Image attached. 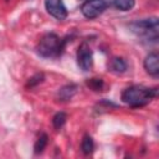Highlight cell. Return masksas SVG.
Instances as JSON below:
<instances>
[{"mask_svg":"<svg viewBox=\"0 0 159 159\" xmlns=\"http://www.w3.org/2000/svg\"><path fill=\"white\" fill-rule=\"evenodd\" d=\"M157 96V88L143 86H130L122 93V101L132 107H140L150 102Z\"/></svg>","mask_w":159,"mask_h":159,"instance_id":"1","label":"cell"},{"mask_svg":"<svg viewBox=\"0 0 159 159\" xmlns=\"http://www.w3.org/2000/svg\"><path fill=\"white\" fill-rule=\"evenodd\" d=\"M129 29L135 35H138L140 37H144L147 40H153V41L158 40L159 26H158V19L157 17L133 21V22L129 24Z\"/></svg>","mask_w":159,"mask_h":159,"instance_id":"2","label":"cell"},{"mask_svg":"<svg viewBox=\"0 0 159 159\" xmlns=\"http://www.w3.org/2000/svg\"><path fill=\"white\" fill-rule=\"evenodd\" d=\"M63 41L53 32L43 35L37 45V52L43 57H53L62 52Z\"/></svg>","mask_w":159,"mask_h":159,"instance_id":"3","label":"cell"},{"mask_svg":"<svg viewBox=\"0 0 159 159\" xmlns=\"http://www.w3.org/2000/svg\"><path fill=\"white\" fill-rule=\"evenodd\" d=\"M106 9H107V2L104 0H86L81 6V11L83 16L87 19L98 17Z\"/></svg>","mask_w":159,"mask_h":159,"instance_id":"4","label":"cell"},{"mask_svg":"<svg viewBox=\"0 0 159 159\" xmlns=\"http://www.w3.org/2000/svg\"><path fill=\"white\" fill-rule=\"evenodd\" d=\"M77 63L82 71H88L93 65V55L89 46L83 42L80 45L77 51Z\"/></svg>","mask_w":159,"mask_h":159,"instance_id":"5","label":"cell"},{"mask_svg":"<svg viewBox=\"0 0 159 159\" xmlns=\"http://www.w3.org/2000/svg\"><path fill=\"white\" fill-rule=\"evenodd\" d=\"M45 7L57 20H65L67 17V9L62 0H45Z\"/></svg>","mask_w":159,"mask_h":159,"instance_id":"6","label":"cell"},{"mask_svg":"<svg viewBox=\"0 0 159 159\" xmlns=\"http://www.w3.org/2000/svg\"><path fill=\"white\" fill-rule=\"evenodd\" d=\"M144 68L149 75H152L154 77H157L159 75V56L157 52H150L145 57Z\"/></svg>","mask_w":159,"mask_h":159,"instance_id":"7","label":"cell"},{"mask_svg":"<svg viewBox=\"0 0 159 159\" xmlns=\"http://www.w3.org/2000/svg\"><path fill=\"white\" fill-rule=\"evenodd\" d=\"M76 89H77V87L75 84H67V86L62 87L58 91V98H60V101H70L73 97V94L76 93Z\"/></svg>","mask_w":159,"mask_h":159,"instance_id":"8","label":"cell"},{"mask_svg":"<svg viewBox=\"0 0 159 159\" xmlns=\"http://www.w3.org/2000/svg\"><path fill=\"white\" fill-rule=\"evenodd\" d=\"M109 68L111 71L116 72V73H123L125 70H127V63L123 58L120 57H114L111 60V63H109Z\"/></svg>","mask_w":159,"mask_h":159,"instance_id":"9","label":"cell"},{"mask_svg":"<svg viewBox=\"0 0 159 159\" xmlns=\"http://www.w3.org/2000/svg\"><path fill=\"white\" fill-rule=\"evenodd\" d=\"M112 4L116 9L120 11H128L134 7L135 1L134 0H112Z\"/></svg>","mask_w":159,"mask_h":159,"instance_id":"10","label":"cell"},{"mask_svg":"<svg viewBox=\"0 0 159 159\" xmlns=\"http://www.w3.org/2000/svg\"><path fill=\"white\" fill-rule=\"evenodd\" d=\"M93 148H94V144H93V139L91 138V135L86 134L82 139V143H81V149L84 154H91L93 152Z\"/></svg>","mask_w":159,"mask_h":159,"instance_id":"11","label":"cell"},{"mask_svg":"<svg viewBox=\"0 0 159 159\" xmlns=\"http://www.w3.org/2000/svg\"><path fill=\"white\" fill-rule=\"evenodd\" d=\"M66 119H67V114L63 113V112H58L53 116V119H52V123H53V127L56 129H61L63 127V124L66 123Z\"/></svg>","mask_w":159,"mask_h":159,"instance_id":"12","label":"cell"},{"mask_svg":"<svg viewBox=\"0 0 159 159\" xmlns=\"http://www.w3.org/2000/svg\"><path fill=\"white\" fill-rule=\"evenodd\" d=\"M46 144H47V135L45 134V133H42L40 137H39V139L36 140V143H35V153L36 154H39V153H42V150L45 149V147H46Z\"/></svg>","mask_w":159,"mask_h":159,"instance_id":"13","label":"cell"},{"mask_svg":"<svg viewBox=\"0 0 159 159\" xmlns=\"http://www.w3.org/2000/svg\"><path fill=\"white\" fill-rule=\"evenodd\" d=\"M88 87L92 88L93 91H101L102 87H103V81L101 78H91L88 82H87Z\"/></svg>","mask_w":159,"mask_h":159,"instance_id":"14","label":"cell"},{"mask_svg":"<svg viewBox=\"0 0 159 159\" xmlns=\"http://www.w3.org/2000/svg\"><path fill=\"white\" fill-rule=\"evenodd\" d=\"M42 80H43V75H42V73H37V75H35L34 77H31V78L29 80L27 87H34V86L39 84L40 82H42Z\"/></svg>","mask_w":159,"mask_h":159,"instance_id":"15","label":"cell"}]
</instances>
